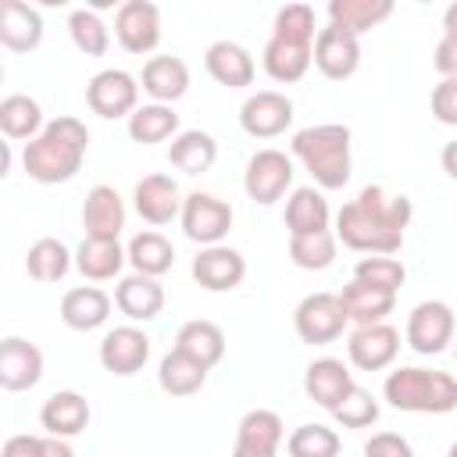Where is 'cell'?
Here are the masks:
<instances>
[{
    "instance_id": "1",
    "label": "cell",
    "mask_w": 457,
    "mask_h": 457,
    "mask_svg": "<svg viewBox=\"0 0 457 457\" xmlns=\"http://www.w3.org/2000/svg\"><path fill=\"white\" fill-rule=\"evenodd\" d=\"M414 218V207L403 193H386L382 186H364L336 214V239L357 253L393 257L403 246V232Z\"/></svg>"
},
{
    "instance_id": "2",
    "label": "cell",
    "mask_w": 457,
    "mask_h": 457,
    "mask_svg": "<svg viewBox=\"0 0 457 457\" xmlns=\"http://www.w3.org/2000/svg\"><path fill=\"white\" fill-rule=\"evenodd\" d=\"M86 150H89V129L79 118L61 114L54 121H46L32 143H25L21 164L32 182L57 186V182H71L79 175Z\"/></svg>"
},
{
    "instance_id": "3",
    "label": "cell",
    "mask_w": 457,
    "mask_h": 457,
    "mask_svg": "<svg viewBox=\"0 0 457 457\" xmlns=\"http://www.w3.org/2000/svg\"><path fill=\"white\" fill-rule=\"evenodd\" d=\"M293 157L311 171V179L321 189H343L350 182L353 161H350V129L339 121L307 125L293 132Z\"/></svg>"
},
{
    "instance_id": "4",
    "label": "cell",
    "mask_w": 457,
    "mask_h": 457,
    "mask_svg": "<svg viewBox=\"0 0 457 457\" xmlns=\"http://www.w3.org/2000/svg\"><path fill=\"white\" fill-rule=\"evenodd\" d=\"M382 396L396 411L411 414H450L457 407V378L436 368H396L382 382Z\"/></svg>"
},
{
    "instance_id": "5",
    "label": "cell",
    "mask_w": 457,
    "mask_h": 457,
    "mask_svg": "<svg viewBox=\"0 0 457 457\" xmlns=\"http://www.w3.org/2000/svg\"><path fill=\"white\" fill-rule=\"evenodd\" d=\"M346 311L339 303V293H307L296 311H293V328L303 343L311 346H325V343H336L346 328Z\"/></svg>"
},
{
    "instance_id": "6",
    "label": "cell",
    "mask_w": 457,
    "mask_h": 457,
    "mask_svg": "<svg viewBox=\"0 0 457 457\" xmlns=\"http://www.w3.org/2000/svg\"><path fill=\"white\" fill-rule=\"evenodd\" d=\"M232 218L236 214H232V207L221 196L200 193V189L182 200V214H179L186 239H193L200 246H218L228 236V228H232Z\"/></svg>"
},
{
    "instance_id": "7",
    "label": "cell",
    "mask_w": 457,
    "mask_h": 457,
    "mask_svg": "<svg viewBox=\"0 0 457 457\" xmlns=\"http://www.w3.org/2000/svg\"><path fill=\"white\" fill-rule=\"evenodd\" d=\"M86 104L93 114L114 121V118H132L139 107V82L125 68H104L89 79L86 86Z\"/></svg>"
},
{
    "instance_id": "8",
    "label": "cell",
    "mask_w": 457,
    "mask_h": 457,
    "mask_svg": "<svg viewBox=\"0 0 457 457\" xmlns=\"http://www.w3.org/2000/svg\"><path fill=\"white\" fill-rule=\"evenodd\" d=\"M293 157H286L282 150L275 146H264L257 150L250 161H246V171H243V189L253 204H275L286 196V189L293 186Z\"/></svg>"
},
{
    "instance_id": "9",
    "label": "cell",
    "mask_w": 457,
    "mask_h": 457,
    "mask_svg": "<svg viewBox=\"0 0 457 457\" xmlns=\"http://www.w3.org/2000/svg\"><path fill=\"white\" fill-rule=\"evenodd\" d=\"M453 328H457V321H453L450 303H443V300H421L407 314V332L403 336H407V343H411L414 353L436 357V353H443L453 343Z\"/></svg>"
},
{
    "instance_id": "10",
    "label": "cell",
    "mask_w": 457,
    "mask_h": 457,
    "mask_svg": "<svg viewBox=\"0 0 457 457\" xmlns=\"http://www.w3.org/2000/svg\"><path fill=\"white\" fill-rule=\"evenodd\" d=\"M239 125L253 139H275L293 125V100L275 89L250 93L239 107Z\"/></svg>"
},
{
    "instance_id": "11",
    "label": "cell",
    "mask_w": 457,
    "mask_h": 457,
    "mask_svg": "<svg viewBox=\"0 0 457 457\" xmlns=\"http://www.w3.org/2000/svg\"><path fill=\"white\" fill-rule=\"evenodd\" d=\"M314 68L325 79H332V82L350 79L361 68V36H353V32H346L339 25L318 29V39H314Z\"/></svg>"
},
{
    "instance_id": "12",
    "label": "cell",
    "mask_w": 457,
    "mask_h": 457,
    "mask_svg": "<svg viewBox=\"0 0 457 457\" xmlns=\"http://www.w3.org/2000/svg\"><path fill=\"white\" fill-rule=\"evenodd\" d=\"M193 278L200 289L207 293H228L246 278V257L236 246H200V253L193 257Z\"/></svg>"
},
{
    "instance_id": "13",
    "label": "cell",
    "mask_w": 457,
    "mask_h": 457,
    "mask_svg": "<svg viewBox=\"0 0 457 457\" xmlns=\"http://www.w3.org/2000/svg\"><path fill=\"white\" fill-rule=\"evenodd\" d=\"M114 36L129 54H150L161 43V11L150 0H125L114 14Z\"/></svg>"
},
{
    "instance_id": "14",
    "label": "cell",
    "mask_w": 457,
    "mask_h": 457,
    "mask_svg": "<svg viewBox=\"0 0 457 457\" xmlns=\"http://www.w3.org/2000/svg\"><path fill=\"white\" fill-rule=\"evenodd\" d=\"M286 439V425L275 411L253 407L236 425V446L232 457H278V446Z\"/></svg>"
},
{
    "instance_id": "15",
    "label": "cell",
    "mask_w": 457,
    "mask_h": 457,
    "mask_svg": "<svg viewBox=\"0 0 457 457\" xmlns=\"http://www.w3.org/2000/svg\"><path fill=\"white\" fill-rule=\"evenodd\" d=\"M182 193H179V182L171 175H146L136 182L132 189V204H136V214L146 221V225H168L182 214Z\"/></svg>"
},
{
    "instance_id": "16",
    "label": "cell",
    "mask_w": 457,
    "mask_h": 457,
    "mask_svg": "<svg viewBox=\"0 0 457 457\" xmlns=\"http://www.w3.org/2000/svg\"><path fill=\"white\" fill-rule=\"evenodd\" d=\"M346 353H350V364L353 368H361V371H382L400 353V332L393 325H386V321L361 325V328L350 332Z\"/></svg>"
},
{
    "instance_id": "17",
    "label": "cell",
    "mask_w": 457,
    "mask_h": 457,
    "mask_svg": "<svg viewBox=\"0 0 457 457\" xmlns=\"http://www.w3.org/2000/svg\"><path fill=\"white\" fill-rule=\"evenodd\" d=\"M43 378V350L21 336H7L0 343V389L25 393Z\"/></svg>"
},
{
    "instance_id": "18",
    "label": "cell",
    "mask_w": 457,
    "mask_h": 457,
    "mask_svg": "<svg viewBox=\"0 0 457 457\" xmlns=\"http://www.w3.org/2000/svg\"><path fill=\"white\" fill-rule=\"evenodd\" d=\"M353 375L339 357H318L307 364L303 371V393L321 407V411H336L350 393H353Z\"/></svg>"
},
{
    "instance_id": "19",
    "label": "cell",
    "mask_w": 457,
    "mask_h": 457,
    "mask_svg": "<svg viewBox=\"0 0 457 457\" xmlns=\"http://www.w3.org/2000/svg\"><path fill=\"white\" fill-rule=\"evenodd\" d=\"M150 357V336L136 325H118L100 339V364L111 375H136Z\"/></svg>"
},
{
    "instance_id": "20",
    "label": "cell",
    "mask_w": 457,
    "mask_h": 457,
    "mask_svg": "<svg viewBox=\"0 0 457 457\" xmlns=\"http://www.w3.org/2000/svg\"><path fill=\"white\" fill-rule=\"evenodd\" d=\"M89 418H93L89 400L75 389H57L39 407V425L46 428V436H57V439H71V436L86 432Z\"/></svg>"
},
{
    "instance_id": "21",
    "label": "cell",
    "mask_w": 457,
    "mask_h": 457,
    "mask_svg": "<svg viewBox=\"0 0 457 457\" xmlns=\"http://www.w3.org/2000/svg\"><path fill=\"white\" fill-rule=\"evenodd\" d=\"M204 64H207V75L218 82V86H228V89H246L257 75L253 68V57L243 43L236 39H218L204 50Z\"/></svg>"
},
{
    "instance_id": "22",
    "label": "cell",
    "mask_w": 457,
    "mask_h": 457,
    "mask_svg": "<svg viewBox=\"0 0 457 457\" xmlns=\"http://www.w3.org/2000/svg\"><path fill=\"white\" fill-rule=\"evenodd\" d=\"M82 228L93 239H118L125 228V200L114 186H93L82 200Z\"/></svg>"
},
{
    "instance_id": "23",
    "label": "cell",
    "mask_w": 457,
    "mask_h": 457,
    "mask_svg": "<svg viewBox=\"0 0 457 457\" xmlns=\"http://www.w3.org/2000/svg\"><path fill=\"white\" fill-rule=\"evenodd\" d=\"M114 307L129 318V321H154L164 311V286L150 275H125L114 286Z\"/></svg>"
},
{
    "instance_id": "24",
    "label": "cell",
    "mask_w": 457,
    "mask_h": 457,
    "mask_svg": "<svg viewBox=\"0 0 457 457\" xmlns=\"http://www.w3.org/2000/svg\"><path fill=\"white\" fill-rule=\"evenodd\" d=\"M0 43L11 54H29L43 43V14L21 0L0 4Z\"/></svg>"
},
{
    "instance_id": "25",
    "label": "cell",
    "mask_w": 457,
    "mask_h": 457,
    "mask_svg": "<svg viewBox=\"0 0 457 457\" xmlns=\"http://www.w3.org/2000/svg\"><path fill=\"white\" fill-rule=\"evenodd\" d=\"M143 93L154 100V104H175L179 96H186L189 89V68L182 57H171V54H157L143 64Z\"/></svg>"
},
{
    "instance_id": "26",
    "label": "cell",
    "mask_w": 457,
    "mask_h": 457,
    "mask_svg": "<svg viewBox=\"0 0 457 457\" xmlns=\"http://www.w3.org/2000/svg\"><path fill=\"white\" fill-rule=\"evenodd\" d=\"M111 318V296L100 286H75L61 296V321L75 332H93Z\"/></svg>"
},
{
    "instance_id": "27",
    "label": "cell",
    "mask_w": 457,
    "mask_h": 457,
    "mask_svg": "<svg viewBox=\"0 0 457 457\" xmlns=\"http://www.w3.org/2000/svg\"><path fill=\"white\" fill-rule=\"evenodd\" d=\"M328 221H332V207H328L321 189L300 186V189L289 193V200H286V228H289V236L328 232Z\"/></svg>"
},
{
    "instance_id": "28",
    "label": "cell",
    "mask_w": 457,
    "mask_h": 457,
    "mask_svg": "<svg viewBox=\"0 0 457 457\" xmlns=\"http://www.w3.org/2000/svg\"><path fill=\"white\" fill-rule=\"evenodd\" d=\"M261 64L268 71V79L275 82H300L311 64H314V46H303V43H289V39H278L271 36L264 43V54H261Z\"/></svg>"
},
{
    "instance_id": "29",
    "label": "cell",
    "mask_w": 457,
    "mask_h": 457,
    "mask_svg": "<svg viewBox=\"0 0 457 457\" xmlns=\"http://www.w3.org/2000/svg\"><path fill=\"white\" fill-rule=\"evenodd\" d=\"M125 261H129V253H125V246L118 239H93V236H86L79 243V250H75V268L89 282H107V278L121 275Z\"/></svg>"
},
{
    "instance_id": "30",
    "label": "cell",
    "mask_w": 457,
    "mask_h": 457,
    "mask_svg": "<svg viewBox=\"0 0 457 457\" xmlns=\"http://www.w3.org/2000/svg\"><path fill=\"white\" fill-rule=\"evenodd\" d=\"M339 303L346 311V318L361 328V325H378L386 321V314L396 307V296L386 293V289H375V286H364L357 278H350L339 293Z\"/></svg>"
},
{
    "instance_id": "31",
    "label": "cell",
    "mask_w": 457,
    "mask_h": 457,
    "mask_svg": "<svg viewBox=\"0 0 457 457\" xmlns=\"http://www.w3.org/2000/svg\"><path fill=\"white\" fill-rule=\"evenodd\" d=\"M207 371H211V368H204L200 361H193L189 353H182V350L171 346V350L161 357V364H157V386H161L168 396H193V393L204 389Z\"/></svg>"
},
{
    "instance_id": "32",
    "label": "cell",
    "mask_w": 457,
    "mask_h": 457,
    "mask_svg": "<svg viewBox=\"0 0 457 457\" xmlns=\"http://www.w3.org/2000/svg\"><path fill=\"white\" fill-rule=\"evenodd\" d=\"M168 161H171V168L182 171V175H200V171H207V168L218 161V143H214V136L204 132V129H186V132H179V136L171 139Z\"/></svg>"
},
{
    "instance_id": "33",
    "label": "cell",
    "mask_w": 457,
    "mask_h": 457,
    "mask_svg": "<svg viewBox=\"0 0 457 457\" xmlns=\"http://www.w3.org/2000/svg\"><path fill=\"white\" fill-rule=\"evenodd\" d=\"M175 350L189 353L204 368H214L225 357V332L207 318H193L175 332Z\"/></svg>"
},
{
    "instance_id": "34",
    "label": "cell",
    "mask_w": 457,
    "mask_h": 457,
    "mask_svg": "<svg viewBox=\"0 0 457 457\" xmlns=\"http://www.w3.org/2000/svg\"><path fill=\"white\" fill-rule=\"evenodd\" d=\"M125 253H129L132 271L150 275V278H161V275H164V271H171V264H175V246H171L161 232H154V228L136 232V236L129 239Z\"/></svg>"
},
{
    "instance_id": "35",
    "label": "cell",
    "mask_w": 457,
    "mask_h": 457,
    "mask_svg": "<svg viewBox=\"0 0 457 457\" xmlns=\"http://www.w3.org/2000/svg\"><path fill=\"white\" fill-rule=\"evenodd\" d=\"M0 132L7 139H36L43 132V107L29 93H7L0 100Z\"/></svg>"
},
{
    "instance_id": "36",
    "label": "cell",
    "mask_w": 457,
    "mask_h": 457,
    "mask_svg": "<svg viewBox=\"0 0 457 457\" xmlns=\"http://www.w3.org/2000/svg\"><path fill=\"white\" fill-rule=\"evenodd\" d=\"M393 14V0H328V25H339L353 36L382 25Z\"/></svg>"
},
{
    "instance_id": "37",
    "label": "cell",
    "mask_w": 457,
    "mask_h": 457,
    "mask_svg": "<svg viewBox=\"0 0 457 457\" xmlns=\"http://www.w3.org/2000/svg\"><path fill=\"white\" fill-rule=\"evenodd\" d=\"M71 264H75V253H71L61 239H54V236L36 239V243L29 246V253H25V271H29L36 282H43V286L61 282Z\"/></svg>"
},
{
    "instance_id": "38",
    "label": "cell",
    "mask_w": 457,
    "mask_h": 457,
    "mask_svg": "<svg viewBox=\"0 0 457 457\" xmlns=\"http://www.w3.org/2000/svg\"><path fill=\"white\" fill-rule=\"evenodd\" d=\"M129 136L136 143H146V146L175 139L179 136V114L171 111V104H143L129 118Z\"/></svg>"
},
{
    "instance_id": "39",
    "label": "cell",
    "mask_w": 457,
    "mask_h": 457,
    "mask_svg": "<svg viewBox=\"0 0 457 457\" xmlns=\"http://www.w3.org/2000/svg\"><path fill=\"white\" fill-rule=\"evenodd\" d=\"M336 232H314V236H289V261L303 271H325L336 261Z\"/></svg>"
},
{
    "instance_id": "40",
    "label": "cell",
    "mask_w": 457,
    "mask_h": 457,
    "mask_svg": "<svg viewBox=\"0 0 457 457\" xmlns=\"http://www.w3.org/2000/svg\"><path fill=\"white\" fill-rule=\"evenodd\" d=\"M339 432L318 421H307L300 428L289 432L286 439V453L289 457H339Z\"/></svg>"
},
{
    "instance_id": "41",
    "label": "cell",
    "mask_w": 457,
    "mask_h": 457,
    "mask_svg": "<svg viewBox=\"0 0 457 457\" xmlns=\"http://www.w3.org/2000/svg\"><path fill=\"white\" fill-rule=\"evenodd\" d=\"M68 36H71V43H75L86 57H104L107 46H111L107 25H104L100 14L89 11V7H79V11L68 14Z\"/></svg>"
},
{
    "instance_id": "42",
    "label": "cell",
    "mask_w": 457,
    "mask_h": 457,
    "mask_svg": "<svg viewBox=\"0 0 457 457\" xmlns=\"http://www.w3.org/2000/svg\"><path fill=\"white\" fill-rule=\"evenodd\" d=\"M271 36L289 39V43H303V46H314V39H318L314 7L311 4H286V7H278L275 11V21H271Z\"/></svg>"
},
{
    "instance_id": "43",
    "label": "cell",
    "mask_w": 457,
    "mask_h": 457,
    "mask_svg": "<svg viewBox=\"0 0 457 457\" xmlns=\"http://www.w3.org/2000/svg\"><path fill=\"white\" fill-rule=\"evenodd\" d=\"M353 278L364 282V286H375V289H386V293H400L403 278H407V268L396 261V257H386V253H371V257H361L353 264Z\"/></svg>"
},
{
    "instance_id": "44",
    "label": "cell",
    "mask_w": 457,
    "mask_h": 457,
    "mask_svg": "<svg viewBox=\"0 0 457 457\" xmlns=\"http://www.w3.org/2000/svg\"><path fill=\"white\" fill-rule=\"evenodd\" d=\"M0 457H75L68 439L57 436H7Z\"/></svg>"
},
{
    "instance_id": "45",
    "label": "cell",
    "mask_w": 457,
    "mask_h": 457,
    "mask_svg": "<svg viewBox=\"0 0 457 457\" xmlns=\"http://www.w3.org/2000/svg\"><path fill=\"white\" fill-rule=\"evenodd\" d=\"M332 418H336L343 428H368V425L378 421V400H375L368 389L353 386V393L332 411Z\"/></svg>"
},
{
    "instance_id": "46",
    "label": "cell",
    "mask_w": 457,
    "mask_h": 457,
    "mask_svg": "<svg viewBox=\"0 0 457 457\" xmlns=\"http://www.w3.org/2000/svg\"><path fill=\"white\" fill-rule=\"evenodd\" d=\"M428 107H432L439 125H457V79H439L432 86Z\"/></svg>"
},
{
    "instance_id": "47",
    "label": "cell",
    "mask_w": 457,
    "mask_h": 457,
    "mask_svg": "<svg viewBox=\"0 0 457 457\" xmlns=\"http://www.w3.org/2000/svg\"><path fill=\"white\" fill-rule=\"evenodd\" d=\"M364 457H414V450L400 432H375L364 443Z\"/></svg>"
},
{
    "instance_id": "48",
    "label": "cell",
    "mask_w": 457,
    "mask_h": 457,
    "mask_svg": "<svg viewBox=\"0 0 457 457\" xmlns=\"http://www.w3.org/2000/svg\"><path fill=\"white\" fill-rule=\"evenodd\" d=\"M432 68H436L443 79H457V36H443V39L436 43Z\"/></svg>"
},
{
    "instance_id": "49",
    "label": "cell",
    "mask_w": 457,
    "mask_h": 457,
    "mask_svg": "<svg viewBox=\"0 0 457 457\" xmlns=\"http://www.w3.org/2000/svg\"><path fill=\"white\" fill-rule=\"evenodd\" d=\"M439 164H443V171L457 182V139H450V143L439 150Z\"/></svg>"
},
{
    "instance_id": "50",
    "label": "cell",
    "mask_w": 457,
    "mask_h": 457,
    "mask_svg": "<svg viewBox=\"0 0 457 457\" xmlns=\"http://www.w3.org/2000/svg\"><path fill=\"white\" fill-rule=\"evenodd\" d=\"M443 36H457V0L443 11Z\"/></svg>"
},
{
    "instance_id": "51",
    "label": "cell",
    "mask_w": 457,
    "mask_h": 457,
    "mask_svg": "<svg viewBox=\"0 0 457 457\" xmlns=\"http://www.w3.org/2000/svg\"><path fill=\"white\" fill-rule=\"evenodd\" d=\"M446 457H457V443H453V446H450V453H446Z\"/></svg>"
}]
</instances>
